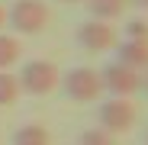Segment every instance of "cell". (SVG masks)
Instances as JSON below:
<instances>
[{"mask_svg":"<svg viewBox=\"0 0 148 145\" xmlns=\"http://www.w3.org/2000/svg\"><path fill=\"white\" fill-rule=\"evenodd\" d=\"M48 19H52V13H48L45 0H16L7 10V23L19 36H39L48 26Z\"/></svg>","mask_w":148,"mask_h":145,"instance_id":"4","label":"cell"},{"mask_svg":"<svg viewBox=\"0 0 148 145\" xmlns=\"http://www.w3.org/2000/svg\"><path fill=\"white\" fill-rule=\"evenodd\" d=\"M16 81H19V90L23 93L45 97V93H52L61 84V71H58V65L45 61V58H32V61H26V65L19 68Z\"/></svg>","mask_w":148,"mask_h":145,"instance_id":"1","label":"cell"},{"mask_svg":"<svg viewBox=\"0 0 148 145\" xmlns=\"http://www.w3.org/2000/svg\"><path fill=\"white\" fill-rule=\"evenodd\" d=\"M16 97H19V81H16V74L0 71V107L16 103Z\"/></svg>","mask_w":148,"mask_h":145,"instance_id":"11","label":"cell"},{"mask_svg":"<svg viewBox=\"0 0 148 145\" xmlns=\"http://www.w3.org/2000/svg\"><path fill=\"white\" fill-rule=\"evenodd\" d=\"M77 145H116V135H110V132L100 129V126H93V129H84V132H81Z\"/></svg>","mask_w":148,"mask_h":145,"instance_id":"12","label":"cell"},{"mask_svg":"<svg viewBox=\"0 0 148 145\" xmlns=\"http://www.w3.org/2000/svg\"><path fill=\"white\" fill-rule=\"evenodd\" d=\"M19 52H23V45L16 36H7V32H0V71H10L16 61H19Z\"/></svg>","mask_w":148,"mask_h":145,"instance_id":"10","label":"cell"},{"mask_svg":"<svg viewBox=\"0 0 148 145\" xmlns=\"http://www.w3.org/2000/svg\"><path fill=\"white\" fill-rule=\"evenodd\" d=\"M142 90L148 93V71H145V74H142Z\"/></svg>","mask_w":148,"mask_h":145,"instance_id":"16","label":"cell"},{"mask_svg":"<svg viewBox=\"0 0 148 145\" xmlns=\"http://www.w3.org/2000/svg\"><path fill=\"white\" fill-rule=\"evenodd\" d=\"M58 3H68V7H74V3H84V0H58Z\"/></svg>","mask_w":148,"mask_h":145,"instance_id":"17","label":"cell"},{"mask_svg":"<svg viewBox=\"0 0 148 145\" xmlns=\"http://www.w3.org/2000/svg\"><path fill=\"white\" fill-rule=\"evenodd\" d=\"M100 81H103V93H110V97H132L142 90V71L122 65V61H110L100 71Z\"/></svg>","mask_w":148,"mask_h":145,"instance_id":"5","label":"cell"},{"mask_svg":"<svg viewBox=\"0 0 148 145\" xmlns=\"http://www.w3.org/2000/svg\"><path fill=\"white\" fill-rule=\"evenodd\" d=\"M129 3H135L138 10H148V0H129Z\"/></svg>","mask_w":148,"mask_h":145,"instance_id":"14","label":"cell"},{"mask_svg":"<svg viewBox=\"0 0 148 145\" xmlns=\"http://www.w3.org/2000/svg\"><path fill=\"white\" fill-rule=\"evenodd\" d=\"M126 39H148V23L145 19H129L126 23Z\"/></svg>","mask_w":148,"mask_h":145,"instance_id":"13","label":"cell"},{"mask_svg":"<svg viewBox=\"0 0 148 145\" xmlns=\"http://www.w3.org/2000/svg\"><path fill=\"white\" fill-rule=\"evenodd\" d=\"M116 61L135 71H148V39H122L116 42Z\"/></svg>","mask_w":148,"mask_h":145,"instance_id":"7","label":"cell"},{"mask_svg":"<svg viewBox=\"0 0 148 145\" xmlns=\"http://www.w3.org/2000/svg\"><path fill=\"white\" fill-rule=\"evenodd\" d=\"M145 145H148V132H145Z\"/></svg>","mask_w":148,"mask_h":145,"instance_id":"18","label":"cell"},{"mask_svg":"<svg viewBox=\"0 0 148 145\" xmlns=\"http://www.w3.org/2000/svg\"><path fill=\"white\" fill-rule=\"evenodd\" d=\"M74 39H77V45L84 52H90V55H103L110 48H116V42H119L116 29L110 23H103V19H84L77 26V32H74Z\"/></svg>","mask_w":148,"mask_h":145,"instance_id":"6","label":"cell"},{"mask_svg":"<svg viewBox=\"0 0 148 145\" xmlns=\"http://www.w3.org/2000/svg\"><path fill=\"white\" fill-rule=\"evenodd\" d=\"M10 145H52V132L42 123H26L10 135Z\"/></svg>","mask_w":148,"mask_h":145,"instance_id":"8","label":"cell"},{"mask_svg":"<svg viewBox=\"0 0 148 145\" xmlns=\"http://www.w3.org/2000/svg\"><path fill=\"white\" fill-rule=\"evenodd\" d=\"M129 0H84V7L90 10V19H103V23H113L122 16Z\"/></svg>","mask_w":148,"mask_h":145,"instance_id":"9","label":"cell"},{"mask_svg":"<svg viewBox=\"0 0 148 145\" xmlns=\"http://www.w3.org/2000/svg\"><path fill=\"white\" fill-rule=\"evenodd\" d=\"M3 26H7V10L0 7V29H3Z\"/></svg>","mask_w":148,"mask_h":145,"instance_id":"15","label":"cell"},{"mask_svg":"<svg viewBox=\"0 0 148 145\" xmlns=\"http://www.w3.org/2000/svg\"><path fill=\"white\" fill-rule=\"evenodd\" d=\"M61 87L68 93V100L74 103H93L100 100L103 93V81H100V71L97 68H87V65H77L61 74Z\"/></svg>","mask_w":148,"mask_h":145,"instance_id":"3","label":"cell"},{"mask_svg":"<svg viewBox=\"0 0 148 145\" xmlns=\"http://www.w3.org/2000/svg\"><path fill=\"white\" fill-rule=\"evenodd\" d=\"M135 119H138V110H135V103L129 100V97H110V100H103L100 107H97V126L106 129L110 135L132 132Z\"/></svg>","mask_w":148,"mask_h":145,"instance_id":"2","label":"cell"}]
</instances>
